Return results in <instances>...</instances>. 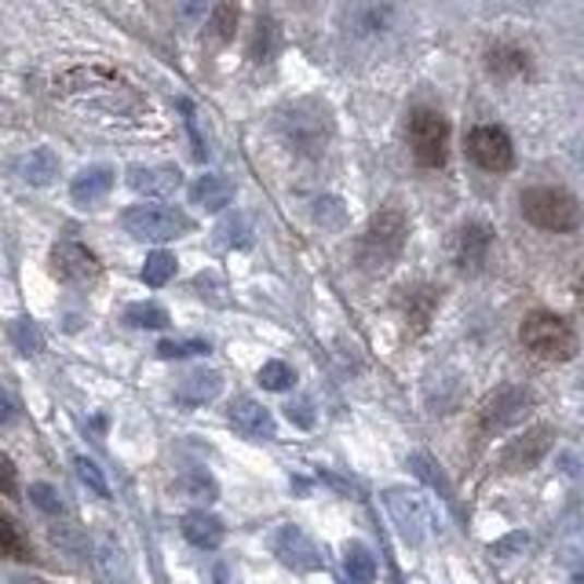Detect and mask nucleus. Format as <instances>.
Returning a JSON list of instances; mask_svg holds the SVG:
<instances>
[{"instance_id": "7c9ffc66", "label": "nucleus", "mask_w": 584, "mask_h": 584, "mask_svg": "<svg viewBox=\"0 0 584 584\" xmlns=\"http://www.w3.org/2000/svg\"><path fill=\"white\" fill-rule=\"evenodd\" d=\"M73 472H78V479L88 486V490L95 493V497H110V482H106V475H103V467L92 461V456H84V453H78L73 456Z\"/></svg>"}, {"instance_id": "20e7f679", "label": "nucleus", "mask_w": 584, "mask_h": 584, "mask_svg": "<svg viewBox=\"0 0 584 584\" xmlns=\"http://www.w3.org/2000/svg\"><path fill=\"white\" fill-rule=\"evenodd\" d=\"M278 132L300 157H318L329 146L333 124H329V117L318 110V106L300 103V106H289V110L278 114Z\"/></svg>"}, {"instance_id": "c85d7f7f", "label": "nucleus", "mask_w": 584, "mask_h": 584, "mask_svg": "<svg viewBox=\"0 0 584 584\" xmlns=\"http://www.w3.org/2000/svg\"><path fill=\"white\" fill-rule=\"evenodd\" d=\"M176 271H179V263H176L172 252H151L143 263V282L154 285V289H162L165 282L176 278Z\"/></svg>"}, {"instance_id": "a19ab883", "label": "nucleus", "mask_w": 584, "mask_h": 584, "mask_svg": "<svg viewBox=\"0 0 584 584\" xmlns=\"http://www.w3.org/2000/svg\"><path fill=\"white\" fill-rule=\"evenodd\" d=\"M285 413H289V417L300 424V428H314V406H311V398H307V402H289V409H285Z\"/></svg>"}, {"instance_id": "c9c22d12", "label": "nucleus", "mask_w": 584, "mask_h": 584, "mask_svg": "<svg viewBox=\"0 0 584 584\" xmlns=\"http://www.w3.org/2000/svg\"><path fill=\"white\" fill-rule=\"evenodd\" d=\"M212 344L208 339H162L157 355L162 358H190V355H208Z\"/></svg>"}, {"instance_id": "ea45409f", "label": "nucleus", "mask_w": 584, "mask_h": 584, "mask_svg": "<svg viewBox=\"0 0 584 584\" xmlns=\"http://www.w3.org/2000/svg\"><path fill=\"white\" fill-rule=\"evenodd\" d=\"M19 420V398L8 388H0V424H15Z\"/></svg>"}, {"instance_id": "c756f323", "label": "nucleus", "mask_w": 584, "mask_h": 584, "mask_svg": "<svg viewBox=\"0 0 584 584\" xmlns=\"http://www.w3.org/2000/svg\"><path fill=\"white\" fill-rule=\"evenodd\" d=\"M8 336H12L15 350H23V355H40V347H45V336H40V329L29 318H19V322L8 325Z\"/></svg>"}, {"instance_id": "412c9836", "label": "nucleus", "mask_w": 584, "mask_h": 584, "mask_svg": "<svg viewBox=\"0 0 584 584\" xmlns=\"http://www.w3.org/2000/svg\"><path fill=\"white\" fill-rule=\"evenodd\" d=\"M179 529H183V537L194 548H201V551H216L223 545V534H227V529H223V523H219V515L205 512V508H194V512H187L183 523H179Z\"/></svg>"}, {"instance_id": "7ed1b4c3", "label": "nucleus", "mask_w": 584, "mask_h": 584, "mask_svg": "<svg viewBox=\"0 0 584 584\" xmlns=\"http://www.w3.org/2000/svg\"><path fill=\"white\" fill-rule=\"evenodd\" d=\"M519 208H523L526 223L548 234H570L581 227L577 198L562 187H526L523 198H519Z\"/></svg>"}, {"instance_id": "37998d69", "label": "nucleus", "mask_w": 584, "mask_h": 584, "mask_svg": "<svg viewBox=\"0 0 584 584\" xmlns=\"http://www.w3.org/2000/svg\"><path fill=\"white\" fill-rule=\"evenodd\" d=\"M8 584H48V581H40V577H29V573H23V577H12Z\"/></svg>"}, {"instance_id": "aec40b11", "label": "nucleus", "mask_w": 584, "mask_h": 584, "mask_svg": "<svg viewBox=\"0 0 584 584\" xmlns=\"http://www.w3.org/2000/svg\"><path fill=\"white\" fill-rule=\"evenodd\" d=\"M110 190H114V168L110 165H92V168H84V172L73 176L70 198H73V205L92 208V205H99Z\"/></svg>"}, {"instance_id": "473e14b6", "label": "nucleus", "mask_w": 584, "mask_h": 584, "mask_svg": "<svg viewBox=\"0 0 584 584\" xmlns=\"http://www.w3.org/2000/svg\"><path fill=\"white\" fill-rule=\"evenodd\" d=\"M296 384V369L289 362H267L260 369V388L263 391H289Z\"/></svg>"}, {"instance_id": "72a5a7b5", "label": "nucleus", "mask_w": 584, "mask_h": 584, "mask_svg": "<svg viewBox=\"0 0 584 584\" xmlns=\"http://www.w3.org/2000/svg\"><path fill=\"white\" fill-rule=\"evenodd\" d=\"M409 467H413V472H417L428 486H434V490H439L442 497H450V482H445V475L439 472V464H434L428 453H413V456H409Z\"/></svg>"}, {"instance_id": "9b49d317", "label": "nucleus", "mask_w": 584, "mask_h": 584, "mask_svg": "<svg viewBox=\"0 0 584 584\" xmlns=\"http://www.w3.org/2000/svg\"><path fill=\"white\" fill-rule=\"evenodd\" d=\"M493 249V227L482 219H467L461 230H456V246H453V263L464 274H475L486 267V257Z\"/></svg>"}, {"instance_id": "1a4fd4ad", "label": "nucleus", "mask_w": 584, "mask_h": 584, "mask_svg": "<svg viewBox=\"0 0 584 584\" xmlns=\"http://www.w3.org/2000/svg\"><path fill=\"white\" fill-rule=\"evenodd\" d=\"M384 508H388L391 523L398 526V534L406 537L409 545H424V537H428V529H431V512L417 490H384Z\"/></svg>"}, {"instance_id": "4c0bfd02", "label": "nucleus", "mask_w": 584, "mask_h": 584, "mask_svg": "<svg viewBox=\"0 0 584 584\" xmlns=\"http://www.w3.org/2000/svg\"><path fill=\"white\" fill-rule=\"evenodd\" d=\"M314 216L322 227H339L344 223V205H339L336 198H318L314 201Z\"/></svg>"}, {"instance_id": "49530a36", "label": "nucleus", "mask_w": 584, "mask_h": 584, "mask_svg": "<svg viewBox=\"0 0 584 584\" xmlns=\"http://www.w3.org/2000/svg\"><path fill=\"white\" fill-rule=\"evenodd\" d=\"M296 4H300V8H307V4H314V0H296Z\"/></svg>"}, {"instance_id": "e433bc0d", "label": "nucleus", "mask_w": 584, "mask_h": 584, "mask_svg": "<svg viewBox=\"0 0 584 584\" xmlns=\"http://www.w3.org/2000/svg\"><path fill=\"white\" fill-rule=\"evenodd\" d=\"M183 490L194 497V501H216V479L208 472H190L183 479Z\"/></svg>"}, {"instance_id": "a878e982", "label": "nucleus", "mask_w": 584, "mask_h": 584, "mask_svg": "<svg viewBox=\"0 0 584 584\" xmlns=\"http://www.w3.org/2000/svg\"><path fill=\"white\" fill-rule=\"evenodd\" d=\"M238 23H241V8L238 0H219L216 8H212V19H208V34L212 40H219V45H227L238 34Z\"/></svg>"}, {"instance_id": "f3484780", "label": "nucleus", "mask_w": 584, "mask_h": 584, "mask_svg": "<svg viewBox=\"0 0 584 584\" xmlns=\"http://www.w3.org/2000/svg\"><path fill=\"white\" fill-rule=\"evenodd\" d=\"M486 70L501 81H515V78H529L534 73V59L523 45H512V40H497L486 51Z\"/></svg>"}, {"instance_id": "c03bdc74", "label": "nucleus", "mask_w": 584, "mask_h": 584, "mask_svg": "<svg viewBox=\"0 0 584 584\" xmlns=\"http://www.w3.org/2000/svg\"><path fill=\"white\" fill-rule=\"evenodd\" d=\"M573 293H577V300L584 303V271L577 274V282H573Z\"/></svg>"}, {"instance_id": "393cba45", "label": "nucleus", "mask_w": 584, "mask_h": 584, "mask_svg": "<svg viewBox=\"0 0 584 584\" xmlns=\"http://www.w3.org/2000/svg\"><path fill=\"white\" fill-rule=\"evenodd\" d=\"M344 570L355 584H373L377 581V556L366 545L350 540V545L344 548Z\"/></svg>"}, {"instance_id": "2f4dec72", "label": "nucleus", "mask_w": 584, "mask_h": 584, "mask_svg": "<svg viewBox=\"0 0 584 584\" xmlns=\"http://www.w3.org/2000/svg\"><path fill=\"white\" fill-rule=\"evenodd\" d=\"M124 322L135 329H168V311L162 303H132L124 311Z\"/></svg>"}, {"instance_id": "ddd939ff", "label": "nucleus", "mask_w": 584, "mask_h": 584, "mask_svg": "<svg viewBox=\"0 0 584 584\" xmlns=\"http://www.w3.org/2000/svg\"><path fill=\"white\" fill-rule=\"evenodd\" d=\"M274 556H278L285 567L296 573H311L322 567V556H318V545L303 534L300 526H282L274 534Z\"/></svg>"}, {"instance_id": "9d476101", "label": "nucleus", "mask_w": 584, "mask_h": 584, "mask_svg": "<svg viewBox=\"0 0 584 584\" xmlns=\"http://www.w3.org/2000/svg\"><path fill=\"white\" fill-rule=\"evenodd\" d=\"M51 267L70 285H92V282H99V274H103L99 257H95L88 246H81V241H59V246L51 249Z\"/></svg>"}, {"instance_id": "0eeeda50", "label": "nucleus", "mask_w": 584, "mask_h": 584, "mask_svg": "<svg viewBox=\"0 0 584 584\" xmlns=\"http://www.w3.org/2000/svg\"><path fill=\"white\" fill-rule=\"evenodd\" d=\"M529 409H534V391L529 388H519V384L497 388L493 395L482 402L479 428L482 434H501L508 428H515L519 420H526Z\"/></svg>"}, {"instance_id": "b1692460", "label": "nucleus", "mask_w": 584, "mask_h": 584, "mask_svg": "<svg viewBox=\"0 0 584 584\" xmlns=\"http://www.w3.org/2000/svg\"><path fill=\"white\" fill-rule=\"evenodd\" d=\"M282 48V29L278 23H274L271 15H260L257 19V29H252V40H249V56L257 62H271L274 56H278Z\"/></svg>"}, {"instance_id": "f704fd0d", "label": "nucleus", "mask_w": 584, "mask_h": 584, "mask_svg": "<svg viewBox=\"0 0 584 584\" xmlns=\"http://www.w3.org/2000/svg\"><path fill=\"white\" fill-rule=\"evenodd\" d=\"M29 501H34L37 512H45V515H62L67 512V504H62V497L56 486H48V482H34L29 486Z\"/></svg>"}, {"instance_id": "f257e3e1", "label": "nucleus", "mask_w": 584, "mask_h": 584, "mask_svg": "<svg viewBox=\"0 0 584 584\" xmlns=\"http://www.w3.org/2000/svg\"><path fill=\"white\" fill-rule=\"evenodd\" d=\"M406 238H409L406 212L395 205L380 208L362 230V241H358V267L373 274L388 271L402 257V249H406Z\"/></svg>"}, {"instance_id": "58836bf2", "label": "nucleus", "mask_w": 584, "mask_h": 584, "mask_svg": "<svg viewBox=\"0 0 584 584\" xmlns=\"http://www.w3.org/2000/svg\"><path fill=\"white\" fill-rule=\"evenodd\" d=\"M0 493L19 497V467L12 464V456L0 453Z\"/></svg>"}, {"instance_id": "6e6552de", "label": "nucleus", "mask_w": 584, "mask_h": 584, "mask_svg": "<svg viewBox=\"0 0 584 584\" xmlns=\"http://www.w3.org/2000/svg\"><path fill=\"white\" fill-rule=\"evenodd\" d=\"M467 157L482 168V172H508L515 165V146L501 124H475L467 132Z\"/></svg>"}, {"instance_id": "a18cd8bd", "label": "nucleus", "mask_w": 584, "mask_h": 584, "mask_svg": "<svg viewBox=\"0 0 584 584\" xmlns=\"http://www.w3.org/2000/svg\"><path fill=\"white\" fill-rule=\"evenodd\" d=\"M577 165H581V176H584V151L577 154Z\"/></svg>"}, {"instance_id": "dca6fc26", "label": "nucleus", "mask_w": 584, "mask_h": 584, "mask_svg": "<svg viewBox=\"0 0 584 584\" xmlns=\"http://www.w3.org/2000/svg\"><path fill=\"white\" fill-rule=\"evenodd\" d=\"M350 29L362 40L388 37L395 29V4L391 0H362V4L350 12Z\"/></svg>"}, {"instance_id": "cd10ccee", "label": "nucleus", "mask_w": 584, "mask_h": 584, "mask_svg": "<svg viewBox=\"0 0 584 584\" xmlns=\"http://www.w3.org/2000/svg\"><path fill=\"white\" fill-rule=\"evenodd\" d=\"M216 241L223 249H249L252 246V223L246 216H227L219 223Z\"/></svg>"}, {"instance_id": "a211bd4d", "label": "nucleus", "mask_w": 584, "mask_h": 584, "mask_svg": "<svg viewBox=\"0 0 584 584\" xmlns=\"http://www.w3.org/2000/svg\"><path fill=\"white\" fill-rule=\"evenodd\" d=\"M439 289L434 285H409V289H402L398 293V307H402V314H406V322L413 333H424V329L431 325V318H434V307H439Z\"/></svg>"}, {"instance_id": "4be33fe9", "label": "nucleus", "mask_w": 584, "mask_h": 584, "mask_svg": "<svg viewBox=\"0 0 584 584\" xmlns=\"http://www.w3.org/2000/svg\"><path fill=\"white\" fill-rule=\"evenodd\" d=\"M15 172L26 179L29 187H48L59 176V154L51 146H37V151L23 154L15 162Z\"/></svg>"}, {"instance_id": "bb28decb", "label": "nucleus", "mask_w": 584, "mask_h": 584, "mask_svg": "<svg viewBox=\"0 0 584 584\" xmlns=\"http://www.w3.org/2000/svg\"><path fill=\"white\" fill-rule=\"evenodd\" d=\"M0 556L19 559V562H29V559H34V548H29L26 534H23V529H19L4 512H0Z\"/></svg>"}, {"instance_id": "79ce46f5", "label": "nucleus", "mask_w": 584, "mask_h": 584, "mask_svg": "<svg viewBox=\"0 0 584 584\" xmlns=\"http://www.w3.org/2000/svg\"><path fill=\"white\" fill-rule=\"evenodd\" d=\"M205 12H208V0H183L179 19H183V23H198V19H205Z\"/></svg>"}, {"instance_id": "2eb2a0df", "label": "nucleus", "mask_w": 584, "mask_h": 584, "mask_svg": "<svg viewBox=\"0 0 584 584\" xmlns=\"http://www.w3.org/2000/svg\"><path fill=\"white\" fill-rule=\"evenodd\" d=\"M124 179H129V187L135 194H146V198H168L183 183L176 165H132Z\"/></svg>"}, {"instance_id": "6ab92c4d", "label": "nucleus", "mask_w": 584, "mask_h": 584, "mask_svg": "<svg viewBox=\"0 0 584 584\" xmlns=\"http://www.w3.org/2000/svg\"><path fill=\"white\" fill-rule=\"evenodd\" d=\"M219 391H223L219 369H190L176 384V402L179 406H208L212 398H219Z\"/></svg>"}, {"instance_id": "5701e85b", "label": "nucleus", "mask_w": 584, "mask_h": 584, "mask_svg": "<svg viewBox=\"0 0 584 584\" xmlns=\"http://www.w3.org/2000/svg\"><path fill=\"white\" fill-rule=\"evenodd\" d=\"M190 201H194L198 208H205V212H219V208H227L234 201V183L227 176L208 172V176L194 179V187H190Z\"/></svg>"}, {"instance_id": "39448f33", "label": "nucleus", "mask_w": 584, "mask_h": 584, "mask_svg": "<svg viewBox=\"0 0 584 584\" xmlns=\"http://www.w3.org/2000/svg\"><path fill=\"white\" fill-rule=\"evenodd\" d=\"M121 227L132 234L135 241H176L190 230V216L172 205H132L121 212Z\"/></svg>"}, {"instance_id": "f03ea898", "label": "nucleus", "mask_w": 584, "mask_h": 584, "mask_svg": "<svg viewBox=\"0 0 584 584\" xmlns=\"http://www.w3.org/2000/svg\"><path fill=\"white\" fill-rule=\"evenodd\" d=\"M519 339L540 362H570L577 355V333L556 311H529L519 325Z\"/></svg>"}, {"instance_id": "423d86ee", "label": "nucleus", "mask_w": 584, "mask_h": 584, "mask_svg": "<svg viewBox=\"0 0 584 584\" xmlns=\"http://www.w3.org/2000/svg\"><path fill=\"white\" fill-rule=\"evenodd\" d=\"M409 146H413V157H417L424 168H442L450 162V121H445L439 110H428V106L413 110Z\"/></svg>"}, {"instance_id": "4468645a", "label": "nucleus", "mask_w": 584, "mask_h": 584, "mask_svg": "<svg viewBox=\"0 0 584 584\" xmlns=\"http://www.w3.org/2000/svg\"><path fill=\"white\" fill-rule=\"evenodd\" d=\"M227 417H230V428L238 434H246V439H274V431H278L271 409L260 406L257 398H234Z\"/></svg>"}, {"instance_id": "f8f14e48", "label": "nucleus", "mask_w": 584, "mask_h": 584, "mask_svg": "<svg viewBox=\"0 0 584 584\" xmlns=\"http://www.w3.org/2000/svg\"><path fill=\"white\" fill-rule=\"evenodd\" d=\"M551 442H556V431H551L548 424H537V428H526V431L519 434V439L504 450L501 467H504V472H529V467H537V464L548 456Z\"/></svg>"}]
</instances>
